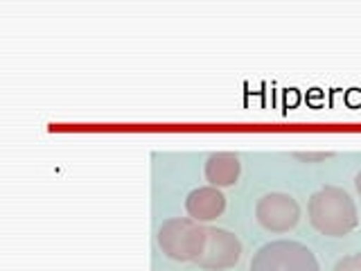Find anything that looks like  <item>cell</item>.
Here are the masks:
<instances>
[{"mask_svg":"<svg viewBox=\"0 0 361 271\" xmlns=\"http://www.w3.org/2000/svg\"><path fill=\"white\" fill-rule=\"evenodd\" d=\"M242 258V242L233 231L219 229V226H208V237L203 253L197 258V265L201 269L224 271L240 263Z\"/></svg>","mask_w":361,"mask_h":271,"instance_id":"5b68a950","label":"cell"},{"mask_svg":"<svg viewBox=\"0 0 361 271\" xmlns=\"http://www.w3.org/2000/svg\"><path fill=\"white\" fill-rule=\"evenodd\" d=\"M355 188H357V192H359V195H361V172L355 176Z\"/></svg>","mask_w":361,"mask_h":271,"instance_id":"30bf717a","label":"cell"},{"mask_svg":"<svg viewBox=\"0 0 361 271\" xmlns=\"http://www.w3.org/2000/svg\"><path fill=\"white\" fill-rule=\"evenodd\" d=\"M242 172V163L240 156L233 152H214L208 156L206 167H203V174H206L208 186L214 188H226V186H235L237 179Z\"/></svg>","mask_w":361,"mask_h":271,"instance_id":"52a82bcc","label":"cell"},{"mask_svg":"<svg viewBox=\"0 0 361 271\" xmlns=\"http://www.w3.org/2000/svg\"><path fill=\"white\" fill-rule=\"evenodd\" d=\"M206 237L208 226H201V222L192 217H169L158 226L156 242L167 258L178 263H197L206 246Z\"/></svg>","mask_w":361,"mask_h":271,"instance_id":"7a4b0ae2","label":"cell"},{"mask_svg":"<svg viewBox=\"0 0 361 271\" xmlns=\"http://www.w3.org/2000/svg\"><path fill=\"white\" fill-rule=\"evenodd\" d=\"M334 271H361V253H350L334 265Z\"/></svg>","mask_w":361,"mask_h":271,"instance_id":"ba28073f","label":"cell"},{"mask_svg":"<svg viewBox=\"0 0 361 271\" xmlns=\"http://www.w3.org/2000/svg\"><path fill=\"white\" fill-rule=\"evenodd\" d=\"M255 219L271 233H287L300 219V203L287 192H269L255 203Z\"/></svg>","mask_w":361,"mask_h":271,"instance_id":"277c9868","label":"cell"},{"mask_svg":"<svg viewBox=\"0 0 361 271\" xmlns=\"http://www.w3.org/2000/svg\"><path fill=\"white\" fill-rule=\"evenodd\" d=\"M185 210L195 222H212L226 210V197L219 188L201 186L185 197Z\"/></svg>","mask_w":361,"mask_h":271,"instance_id":"8992f818","label":"cell"},{"mask_svg":"<svg viewBox=\"0 0 361 271\" xmlns=\"http://www.w3.org/2000/svg\"><path fill=\"white\" fill-rule=\"evenodd\" d=\"M310 224L327 237H343L359 226L355 199L338 186H323L310 197Z\"/></svg>","mask_w":361,"mask_h":271,"instance_id":"6da1fadb","label":"cell"},{"mask_svg":"<svg viewBox=\"0 0 361 271\" xmlns=\"http://www.w3.org/2000/svg\"><path fill=\"white\" fill-rule=\"evenodd\" d=\"M248 271H321L310 246L296 240H274L257 248Z\"/></svg>","mask_w":361,"mask_h":271,"instance_id":"3957f363","label":"cell"},{"mask_svg":"<svg viewBox=\"0 0 361 271\" xmlns=\"http://www.w3.org/2000/svg\"><path fill=\"white\" fill-rule=\"evenodd\" d=\"M293 156H296L298 161H305V163H316V161H325V158H332L334 154L332 152H307V154L296 152Z\"/></svg>","mask_w":361,"mask_h":271,"instance_id":"9c48e42d","label":"cell"}]
</instances>
